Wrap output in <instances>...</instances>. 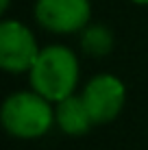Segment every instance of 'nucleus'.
Segmentation results:
<instances>
[{
    "label": "nucleus",
    "instance_id": "f257e3e1",
    "mask_svg": "<svg viewBox=\"0 0 148 150\" xmlns=\"http://www.w3.org/2000/svg\"><path fill=\"white\" fill-rule=\"evenodd\" d=\"M81 83V63L70 46L50 44L39 50L33 68L28 70V85L52 105L76 94Z\"/></svg>",
    "mask_w": 148,
    "mask_h": 150
},
{
    "label": "nucleus",
    "instance_id": "f03ea898",
    "mask_svg": "<svg viewBox=\"0 0 148 150\" xmlns=\"http://www.w3.org/2000/svg\"><path fill=\"white\" fill-rule=\"evenodd\" d=\"M0 122L15 139H39L55 126V105L33 89L13 91L2 102Z\"/></svg>",
    "mask_w": 148,
    "mask_h": 150
},
{
    "label": "nucleus",
    "instance_id": "7ed1b4c3",
    "mask_svg": "<svg viewBox=\"0 0 148 150\" xmlns=\"http://www.w3.org/2000/svg\"><path fill=\"white\" fill-rule=\"evenodd\" d=\"M33 28L15 18L0 22V68L9 74H28L39 54Z\"/></svg>",
    "mask_w": 148,
    "mask_h": 150
},
{
    "label": "nucleus",
    "instance_id": "20e7f679",
    "mask_svg": "<svg viewBox=\"0 0 148 150\" xmlns=\"http://www.w3.org/2000/svg\"><path fill=\"white\" fill-rule=\"evenodd\" d=\"M85 107H87L94 124H111L118 120L126 105V85L120 76L111 72H100L91 76L81 89Z\"/></svg>",
    "mask_w": 148,
    "mask_h": 150
},
{
    "label": "nucleus",
    "instance_id": "39448f33",
    "mask_svg": "<svg viewBox=\"0 0 148 150\" xmlns=\"http://www.w3.org/2000/svg\"><path fill=\"white\" fill-rule=\"evenodd\" d=\"M33 18L52 35H79L91 22V0H35Z\"/></svg>",
    "mask_w": 148,
    "mask_h": 150
},
{
    "label": "nucleus",
    "instance_id": "423d86ee",
    "mask_svg": "<svg viewBox=\"0 0 148 150\" xmlns=\"http://www.w3.org/2000/svg\"><path fill=\"white\" fill-rule=\"evenodd\" d=\"M55 126L68 137L87 135L89 128L96 126L81 94H72L55 105Z\"/></svg>",
    "mask_w": 148,
    "mask_h": 150
},
{
    "label": "nucleus",
    "instance_id": "0eeeda50",
    "mask_svg": "<svg viewBox=\"0 0 148 150\" xmlns=\"http://www.w3.org/2000/svg\"><path fill=\"white\" fill-rule=\"evenodd\" d=\"M79 44H81V48H83L85 54L100 59V57L111 54V50H113V46H115V35H113V30L109 26H105V24L89 22L87 26L79 33Z\"/></svg>",
    "mask_w": 148,
    "mask_h": 150
},
{
    "label": "nucleus",
    "instance_id": "6e6552de",
    "mask_svg": "<svg viewBox=\"0 0 148 150\" xmlns=\"http://www.w3.org/2000/svg\"><path fill=\"white\" fill-rule=\"evenodd\" d=\"M9 7H11V0H0V11L2 13H7Z\"/></svg>",
    "mask_w": 148,
    "mask_h": 150
},
{
    "label": "nucleus",
    "instance_id": "1a4fd4ad",
    "mask_svg": "<svg viewBox=\"0 0 148 150\" xmlns=\"http://www.w3.org/2000/svg\"><path fill=\"white\" fill-rule=\"evenodd\" d=\"M133 4H140V7H148V0H129Z\"/></svg>",
    "mask_w": 148,
    "mask_h": 150
}]
</instances>
